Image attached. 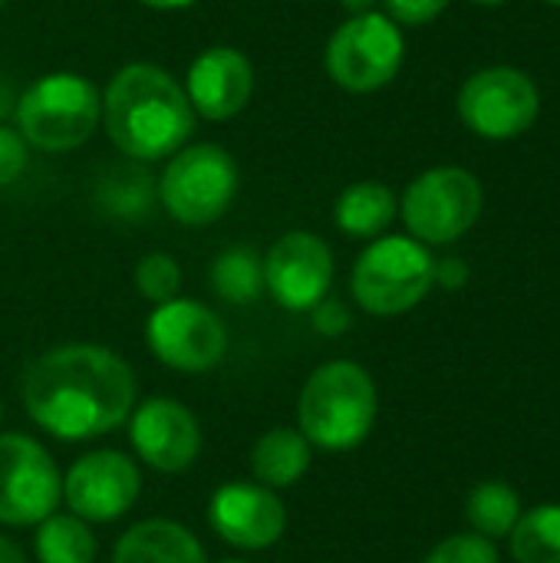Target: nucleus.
I'll list each match as a JSON object with an SVG mask.
<instances>
[{
    "instance_id": "22",
    "label": "nucleus",
    "mask_w": 560,
    "mask_h": 563,
    "mask_svg": "<svg viewBox=\"0 0 560 563\" xmlns=\"http://www.w3.org/2000/svg\"><path fill=\"white\" fill-rule=\"evenodd\" d=\"M465 518L475 528V534L488 541L508 538L515 521L521 518V498L508 482H482L472 488L465 501Z\"/></svg>"
},
{
    "instance_id": "4",
    "label": "nucleus",
    "mask_w": 560,
    "mask_h": 563,
    "mask_svg": "<svg viewBox=\"0 0 560 563\" xmlns=\"http://www.w3.org/2000/svg\"><path fill=\"white\" fill-rule=\"evenodd\" d=\"M102 125V92L89 76L56 69L33 79L17 99V132L30 148L73 152Z\"/></svg>"
},
{
    "instance_id": "15",
    "label": "nucleus",
    "mask_w": 560,
    "mask_h": 563,
    "mask_svg": "<svg viewBox=\"0 0 560 563\" xmlns=\"http://www.w3.org/2000/svg\"><path fill=\"white\" fill-rule=\"evenodd\" d=\"M211 531L241 551H267L284 538L287 508L274 488L257 482H228L208 501Z\"/></svg>"
},
{
    "instance_id": "35",
    "label": "nucleus",
    "mask_w": 560,
    "mask_h": 563,
    "mask_svg": "<svg viewBox=\"0 0 560 563\" xmlns=\"http://www.w3.org/2000/svg\"><path fill=\"white\" fill-rule=\"evenodd\" d=\"M545 3H551V7H560V0H545Z\"/></svg>"
},
{
    "instance_id": "11",
    "label": "nucleus",
    "mask_w": 560,
    "mask_h": 563,
    "mask_svg": "<svg viewBox=\"0 0 560 563\" xmlns=\"http://www.w3.org/2000/svg\"><path fill=\"white\" fill-rule=\"evenodd\" d=\"M63 501V475L50 452L20 432L0 435V525L30 528Z\"/></svg>"
},
{
    "instance_id": "21",
    "label": "nucleus",
    "mask_w": 560,
    "mask_h": 563,
    "mask_svg": "<svg viewBox=\"0 0 560 563\" xmlns=\"http://www.w3.org/2000/svg\"><path fill=\"white\" fill-rule=\"evenodd\" d=\"M36 561L40 563H92L96 534L76 515H50L36 525Z\"/></svg>"
},
{
    "instance_id": "17",
    "label": "nucleus",
    "mask_w": 560,
    "mask_h": 563,
    "mask_svg": "<svg viewBox=\"0 0 560 563\" xmlns=\"http://www.w3.org/2000/svg\"><path fill=\"white\" fill-rule=\"evenodd\" d=\"M112 563H208L198 538L175 521H139L112 551Z\"/></svg>"
},
{
    "instance_id": "27",
    "label": "nucleus",
    "mask_w": 560,
    "mask_h": 563,
    "mask_svg": "<svg viewBox=\"0 0 560 563\" xmlns=\"http://www.w3.org/2000/svg\"><path fill=\"white\" fill-rule=\"evenodd\" d=\"M30 162V145L23 142V135L10 125H0V188L13 185Z\"/></svg>"
},
{
    "instance_id": "14",
    "label": "nucleus",
    "mask_w": 560,
    "mask_h": 563,
    "mask_svg": "<svg viewBox=\"0 0 560 563\" xmlns=\"http://www.w3.org/2000/svg\"><path fill=\"white\" fill-rule=\"evenodd\" d=\"M129 442L149 468L162 475H178L195 465L201 452V429L191 409L178 399H145L129 416Z\"/></svg>"
},
{
    "instance_id": "12",
    "label": "nucleus",
    "mask_w": 560,
    "mask_h": 563,
    "mask_svg": "<svg viewBox=\"0 0 560 563\" xmlns=\"http://www.w3.org/2000/svg\"><path fill=\"white\" fill-rule=\"evenodd\" d=\"M333 284V251L314 231H287L264 254V290L290 313H310Z\"/></svg>"
},
{
    "instance_id": "37",
    "label": "nucleus",
    "mask_w": 560,
    "mask_h": 563,
    "mask_svg": "<svg viewBox=\"0 0 560 563\" xmlns=\"http://www.w3.org/2000/svg\"><path fill=\"white\" fill-rule=\"evenodd\" d=\"M3 3H7V0H0V10H3Z\"/></svg>"
},
{
    "instance_id": "32",
    "label": "nucleus",
    "mask_w": 560,
    "mask_h": 563,
    "mask_svg": "<svg viewBox=\"0 0 560 563\" xmlns=\"http://www.w3.org/2000/svg\"><path fill=\"white\" fill-rule=\"evenodd\" d=\"M0 563H26V554L3 534H0Z\"/></svg>"
},
{
    "instance_id": "2",
    "label": "nucleus",
    "mask_w": 560,
    "mask_h": 563,
    "mask_svg": "<svg viewBox=\"0 0 560 563\" xmlns=\"http://www.w3.org/2000/svg\"><path fill=\"white\" fill-rule=\"evenodd\" d=\"M195 119L185 86L155 63H129L102 89V129L132 162L175 155L188 145Z\"/></svg>"
},
{
    "instance_id": "10",
    "label": "nucleus",
    "mask_w": 560,
    "mask_h": 563,
    "mask_svg": "<svg viewBox=\"0 0 560 563\" xmlns=\"http://www.w3.org/2000/svg\"><path fill=\"white\" fill-rule=\"evenodd\" d=\"M145 343L175 373H208L228 353V327L208 303L175 297L149 313Z\"/></svg>"
},
{
    "instance_id": "28",
    "label": "nucleus",
    "mask_w": 560,
    "mask_h": 563,
    "mask_svg": "<svg viewBox=\"0 0 560 563\" xmlns=\"http://www.w3.org/2000/svg\"><path fill=\"white\" fill-rule=\"evenodd\" d=\"M383 7L399 26H426L449 7V0H383Z\"/></svg>"
},
{
    "instance_id": "26",
    "label": "nucleus",
    "mask_w": 560,
    "mask_h": 563,
    "mask_svg": "<svg viewBox=\"0 0 560 563\" xmlns=\"http://www.w3.org/2000/svg\"><path fill=\"white\" fill-rule=\"evenodd\" d=\"M422 563H502L495 541L482 534H452L439 541Z\"/></svg>"
},
{
    "instance_id": "33",
    "label": "nucleus",
    "mask_w": 560,
    "mask_h": 563,
    "mask_svg": "<svg viewBox=\"0 0 560 563\" xmlns=\"http://www.w3.org/2000/svg\"><path fill=\"white\" fill-rule=\"evenodd\" d=\"M340 7L353 16V13H370V10H376V0H340Z\"/></svg>"
},
{
    "instance_id": "31",
    "label": "nucleus",
    "mask_w": 560,
    "mask_h": 563,
    "mask_svg": "<svg viewBox=\"0 0 560 563\" xmlns=\"http://www.w3.org/2000/svg\"><path fill=\"white\" fill-rule=\"evenodd\" d=\"M142 7L149 10H162V13H172V10H185V7H195L198 0H139Z\"/></svg>"
},
{
    "instance_id": "9",
    "label": "nucleus",
    "mask_w": 560,
    "mask_h": 563,
    "mask_svg": "<svg viewBox=\"0 0 560 563\" xmlns=\"http://www.w3.org/2000/svg\"><path fill=\"white\" fill-rule=\"evenodd\" d=\"M455 109L465 129L479 139L508 142L538 122L541 96L528 73L512 66H488L462 82Z\"/></svg>"
},
{
    "instance_id": "38",
    "label": "nucleus",
    "mask_w": 560,
    "mask_h": 563,
    "mask_svg": "<svg viewBox=\"0 0 560 563\" xmlns=\"http://www.w3.org/2000/svg\"><path fill=\"white\" fill-rule=\"evenodd\" d=\"M0 419H3V409H0Z\"/></svg>"
},
{
    "instance_id": "1",
    "label": "nucleus",
    "mask_w": 560,
    "mask_h": 563,
    "mask_svg": "<svg viewBox=\"0 0 560 563\" xmlns=\"http://www.w3.org/2000/svg\"><path fill=\"white\" fill-rule=\"evenodd\" d=\"M132 366L96 343H66L36 356L23 376V409L59 442L99 439L135 409Z\"/></svg>"
},
{
    "instance_id": "24",
    "label": "nucleus",
    "mask_w": 560,
    "mask_h": 563,
    "mask_svg": "<svg viewBox=\"0 0 560 563\" xmlns=\"http://www.w3.org/2000/svg\"><path fill=\"white\" fill-rule=\"evenodd\" d=\"M135 290L149 300V303H165L175 300L182 290V267L172 254L165 251H152L135 264Z\"/></svg>"
},
{
    "instance_id": "5",
    "label": "nucleus",
    "mask_w": 560,
    "mask_h": 563,
    "mask_svg": "<svg viewBox=\"0 0 560 563\" xmlns=\"http://www.w3.org/2000/svg\"><path fill=\"white\" fill-rule=\"evenodd\" d=\"M436 287V257L406 234H380L356 257L350 274L353 300L373 317H399Z\"/></svg>"
},
{
    "instance_id": "29",
    "label": "nucleus",
    "mask_w": 560,
    "mask_h": 563,
    "mask_svg": "<svg viewBox=\"0 0 560 563\" xmlns=\"http://www.w3.org/2000/svg\"><path fill=\"white\" fill-rule=\"evenodd\" d=\"M310 323H314V330L323 333V336H340V333L350 330L353 317H350V310H347L337 297L327 294V297L310 310Z\"/></svg>"
},
{
    "instance_id": "23",
    "label": "nucleus",
    "mask_w": 560,
    "mask_h": 563,
    "mask_svg": "<svg viewBox=\"0 0 560 563\" xmlns=\"http://www.w3.org/2000/svg\"><path fill=\"white\" fill-rule=\"evenodd\" d=\"M508 548L518 563H560V505L521 511L508 534Z\"/></svg>"
},
{
    "instance_id": "3",
    "label": "nucleus",
    "mask_w": 560,
    "mask_h": 563,
    "mask_svg": "<svg viewBox=\"0 0 560 563\" xmlns=\"http://www.w3.org/2000/svg\"><path fill=\"white\" fill-rule=\"evenodd\" d=\"M376 409L373 376L360 363L333 360L307 376L297 402V429L323 452H350L373 432Z\"/></svg>"
},
{
    "instance_id": "25",
    "label": "nucleus",
    "mask_w": 560,
    "mask_h": 563,
    "mask_svg": "<svg viewBox=\"0 0 560 563\" xmlns=\"http://www.w3.org/2000/svg\"><path fill=\"white\" fill-rule=\"evenodd\" d=\"M102 201L112 208V214L135 218L149 208V175L142 172H112L106 185L99 188Z\"/></svg>"
},
{
    "instance_id": "30",
    "label": "nucleus",
    "mask_w": 560,
    "mask_h": 563,
    "mask_svg": "<svg viewBox=\"0 0 560 563\" xmlns=\"http://www.w3.org/2000/svg\"><path fill=\"white\" fill-rule=\"evenodd\" d=\"M469 280V267L462 257H442L436 261V284L446 287V290H462Z\"/></svg>"
},
{
    "instance_id": "18",
    "label": "nucleus",
    "mask_w": 560,
    "mask_h": 563,
    "mask_svg": "<svg viewBox=\"0 0 560 563\" xmlns=\"http://www.w3.org/2000/svg\"><path fill=\"white\" fill-rule=\"evenodd\" d=\"M396 214H399V201L393 188H386L383 181H353L337 195L333 205V224L356 241H373L386 234Z\"/></svg>"
},
{
    "instance_id": "6",
    "label": "nucleus",
    "mask_w": 560,
    "mask_h": 563,
    "mask_svg": "<svg viewBox=\"0 0 560 563\" xmlns=\"http://www.w3.org/2000/svg\"><path fill=\"white\" fill-rule=\"evenodd\" d=\"M241 188L234 155L215 142L182 145L168 155L158 178V201L165 214L185 228H205L224 218Z\"/></svg>"
},
{
    "instance_id": "36",
    "label": "nucleus",
    "mask_w": 560,
    "mask_h": 563,
    "mask_svg": "<svg viewBox=\"0 0 560 563\" xmlns=\"http://www.w3.org/2000/svg\"><path fill=\"white\" fill-rule=\"evenodd\" d=\"M221 563H248V561H221Z\"/></svg>"
},
{
    "instance_id": "16",
    "label": "nucleus",
    "mask_w": 560,
    "mask_h": 563,
    "mask_svg": "<svg viewBox=\"0 0 560 563\" xmlns=\"http://www.w3.org/2000/svg\"><path fill=\"white\" fill-rule=\"evenodd\" d=\"M185 92L195 115L211 122H228L241 115L254 92V66L238 46H208L201 49L185 76Z\"/></svg>"
},
{
    "instance_id": "7",
    "label": "nucleus",
    "mask_w": 560,
    "mask_h": 563,
    "mask_svg": "<svg viewBox=\"0 0 560 563\" xmlns=\"http://www.w3.org/2000/svg\"><path fill=\"white\" fill-rule=\"evenodd\" d=\"M406 59V36L396 20L380 10L347 16L327 40V76L356 96L376 92L396 79Z\"/></svg>"
},
{
    "instance_id": "19",
    "label": "nucleus",
    "mask_w": 560,
    "mask_h": 563,
    "mask_svg": "<svg viewBox=\"0 0 560 563\" xmlns=\"http://www.w3.org/2000/svg\"><path fill=\"white\" fill-rule=\"evenodd\" d=\"M310 462H314V445L307 442L300 429H290V426H277L264 432L251 452V472L257 485H267V488L297 485L307 475Z\"/></svg>"
},
{
    "instance_id": "8",
    "label": "nucleus",
    "mask_w": 560,
    "mask_h": 563,
    "mask_svg": "<svg viewBox=\"0 0 560 563\" xmlns=\"http://www.w3.org/2000/svg\"><path fill=\"white\" fill-rule=\"evenodd\" d=\"M485 195L472 172L459 165H439L422 175H416L399 201L403 224L409 238L419 244H452L465 238L479 214H482Z\"/></svg>"
},
{
    "instance_id": "13",
    "label": "nucleus",
    "mask_w": 560,
    "mask_h": 563,
    "mask_svg": "<svg viewBox=\"0 0 560 563\" xmlns=\"http://www.w3.org/2000/svg\"><path fill=\"white\" fill-rule=\"evenodd\" d=\"M142 492V472L139 465L116 452L99 449L73 462V468L63 478V501L69 505V515L83 518L86 525H109L132 511Z\"/></svg>"
},
{
    "instance_id": "34",
    "label": "nucleus",
    "mask_w": 560,
    "mask_h": 563,
    "mask_svg": "<svg viewBox=\"0 0 560 563\" xmlns=\"http://www.w3.org/2000/svg\"><path fill=\"white\" fill-rule=\"evenodd\" d=\"M472 3H479V7H502L505 0H472Z\"/></svg>"
},
{
    "instance_id": "20",
    "label": "nucleus",
    "mask_w": 560,
    "mask_h": 563,
    "mask_svg": "<svg viewBox=\"0 0 560 563\" xmlns=\"http://www.w3.org/2000/svg\"><path fill=\"white\" fill-rule=\"evenodd\" d=\"M211 290L234 307L254 303L264 294V257L254 247H228L211 261Z\"/></svg>"
}]
</instances>
